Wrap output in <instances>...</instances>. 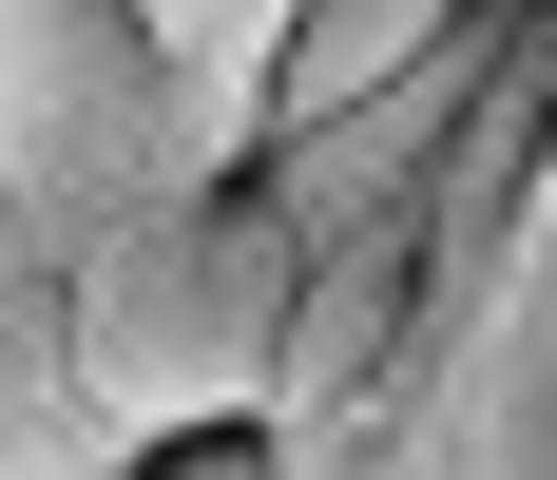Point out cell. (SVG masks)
<instances>
[{"instance_id": "1", "label": "cell", "mask_w": 557, "mask_h": 480, "mask_svg": "<svg viewBox=\"0 0 557 480\" xmlns=\"http://www.w3.org/2000/svg\"><path fill=\"white\" fill-rule=\"evenodd\" d=\"M288 308H308V231L270 212V173L173 193V212H135V231L77 250V366H97V404H115L135 461H173V442H250V423H270Z\"/></svg>"}, {"instance_id": "2", "label": "cell", "mask_w": 557, "mask_h": 480, "mask_svg": "<svg viewBox=\"0 0 557 480\" xmlns=\"http://www.w3.org/2000/svg\"><path fill=\"white\" fill-rule=\"evenodd\" d=\"M231 135L193 115V77L154 58L135 0H0V212L39 231L58 269L97 231L173 212V193H231Z\"/></svg>"}, {"instance_id": "3", "label": "cell", "mask_w": 557, "mask_h": 480, "mask_svg": "<svg viewBox=\"0 0 557 480\" xmlns=\"http://www.w3.org/2000/svg\"><path fill=\"white\" fill-rule=\"evenodd\" d=\"M0 480H135L97 366H77V269L0 212Z\"/></svg>"}, {"instance_id": "4", "label": "cell", "mask_w": 557, "mask_h": 480, "mask_svg": "<svg viewBox=\"0 0 557 480\" xmlns=\"http://www.w3.org/2000/svg\"><path fill=\"white\" fill-rule=\"evenodd\" d=\"M461 480H557V269L519 250L500 327L461 346Z\"/></svg>"}, {"instance_id": "5", "label": "cell", "mask_w": 557, "mask_h": 480, "mask_svg": "<svg viewBox=\"0 0 557 480\" xmlns=\"http://www.w3.org/2000/svg\"><path fill=\"white\" fill-rule=\"evenodd\" d=\"M135 20H154V58L193 77V115L270 173V115H288V39H308V0H135Z\"/></svg>"}, {"instance_id": "6", "label": "cell", "mask_w": 557, "mask_h": 480, "mask_svg": "<svg viewBox=\"0 0 557 480\" xmlns=\"http://www.w3.org/2000/svg\"><path fill=\"white\" fill-rule=\"evenodd\" d=\"M135 480H270V442H173V461H135Z\"/></svg>"}, {"instance_id": "7", "label": "cell", "mask_w": 557, "mask_h": 480, "mask_svg": "<svg viewBox=\"0 0 557 480\" xmlns=\"http://www.w3.org/2000/svg\"><path fill=\"white\" fill-rule=\"evenodd\" d=\"M519 250H539V269H557V173H539V231H519Z\"/></svg>"}]
</instances>
